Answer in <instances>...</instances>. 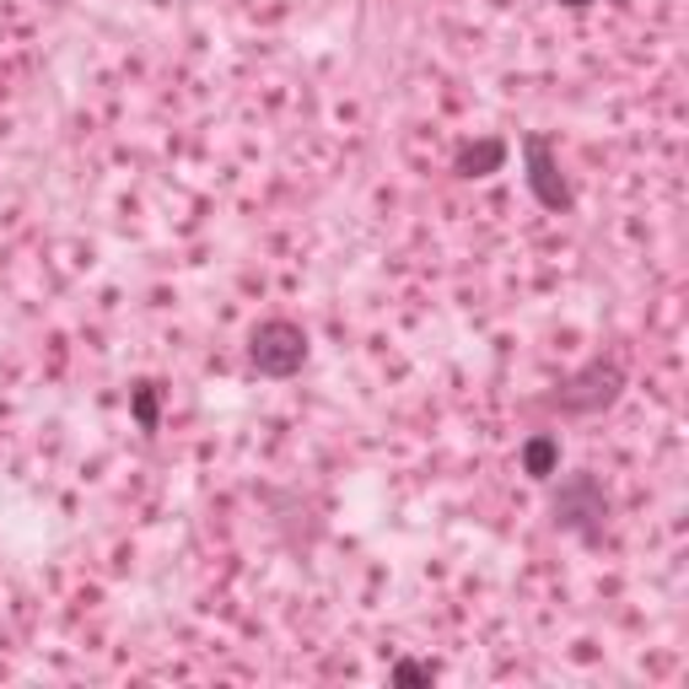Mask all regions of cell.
Returning a JSON list of instances; mask_svg holds the SVG:
<instances>
[{
	"label": "cell",
	"instance_id": "cell-1",
	"mask_svg": "<svg viewBox=\"0 0 689 689\" xmlns=\"http://www.w3.org/2000/svg\"><path fill=\"white\" fill-rule=\"evenodd\" d=\"M302 356H308V340H302L297 323H280V318H275V323H264V329L253 334V361H259L264 372H275V377L297 372Z\"/></svg>",
	"mask_w": 689,
	"mask_h": 689
},
{
	"label": "cell",
	"instance_id": "cell-3",
	"mask_svg": "<svg viewBox=\"0 0 689 689\" xmlns=\"http://www.w3.org/2000/svg\"><path fill=\"white\" fill-rule=\"evenodd\" d=\"M550 463H555V447H550V441H533V447H528V469H533V474H544Z\"/></svg>",
	"mask_w": 689,
	"mask_h": 689
},
{
	"label": "cell",
	"instance_id": "cell-2",
	"mask_svg": "<svg viewBox=\"0 0 689 689\" xmlns=\"http://www.w3.org/2000/svg\"><path fill=\"white\" fill-rule=\"evenodd\" d=\"M491 162H502V146H480V151H469V157H463V173H474V168H491Z\"/></svg>",
	"mask_w": 689,
	"mask_h": 689
}]
</instances>
